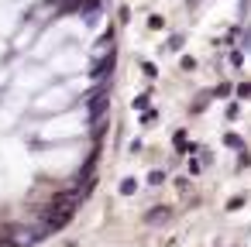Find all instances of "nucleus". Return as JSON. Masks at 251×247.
Instances as JSON below:
<instances>
[{
	"label": "nucleus",
	"instance_id": "1",
	"mask_svg": "<svg viewBox=\"0 0 251 247\" xmlns=\"http://www.w3.org/2000/svg\"><path fill=\"white\" fill-rule=\"evenodd\" d=\"M107 86H97L93 93H90V100H86V107H90V117H103L107 113Z\"/></svg>",
	"mask_w": 251,
	"mask_h": 247
},
{
	"label": "nucleus",
	"instance_id": "2",
	"mask_svg": "<svg viewBox=\"0 0 251 247\" xmlns=\"http://www.w3.org/2000/svg\"><path fill=\"white\" fill-rule=\"evenodd\" d=\"M114 62H117V55H114V52L100 55V59L93 62V69H90V79H107V76H110V69H114Z\"/></svg>",
	"mask_w": 251,
	"mask_h": 247
},
{
	"label": "nucleus",
	"instance_id": "3",
	"mask_svg": "<svg viewBox=\"0 0 251 247\" xmlns=\"http://www.w3.org/2000/svg\"><path fill=\"white\" fill-rule=\"evenodd\" d=\"M169 216H172V206H155V209H148V213H145V220H148V223H165Z\"/></svg>",
	"mask_w": 251,
	"mask_h": 247
},
{
	"label": "nucleus",
	"instance_id": "4",
	"mask_svg": "<svg viewBox=\"0 0 251 247\" xmlns=\"http://www.w3.org/2000/svg\"><path fill=\"white\" fill-rule=\"evenodd\" d=\"M182 45H186V38H182V35H172V38L165 42V48H169V52H179Z\"/></svg>",
	"mask_w": 251,
	"mask_h": 247
},
{
	"label": "nucleus",
	"instance_id": "5",
	"mask_svg": "<svg viewBox=\"0 0 251 247\" xmlns=\"http://www.w3.org/2000/svg\"><path fill=\"white\" fill-rule=\"evenodd\" d=\"M134 192H138V182L134 179H124L121 182V196H134Z\"/></svg>",
	"mask_w": 251,
	"mask_h": 247
},
{
	"label": "nucleus",
	"instance_id": "6",
	"mask_svg": "<svg viewBox=\"0 0 251 247\" xmlns=\"http://www.w3.org/2000/svg\"><path fill=\"white\" fill-rule=\"evenodd\" d=\"M162 182H165V172H151L148 175V185H162Z\"/></svg>",
	"mask_w": 251,
	"mask_h": 247
},
{
	"label": "nucleus",
	"instance_id": "7",
	"mask_svg": "<svg viewBox=\"0 0 251 247\" xmlns=\"http://www.w3.org/2000/svg\"><path fill=\"white\" fill-rule=\"evenodd\" d=\"M224 141H227V144H230V148H244V144H241V137H237V134H227V137H224Z\"/></svg>",
	"mask_w": 251,
	"mask_h": 247
},
{
	"label": "nucleus",
	"instance_id": "8",
	"mask_svg": "<svg viewBox=\"0 0 251 247\" xmlns=\"http://www.w3.org/2000/svg\"><path fill=\"white\" fill-rule=\"evenodd\" d=\"M148 28H151V31H158V28H162V18H158V14H155V18H148Z\"/></svg>",
	"mask_w": 251,
	"mask_h": 247
},
{
	"label": "nucleus",
	"instance_id": "9",
	"mask_svg": "<svg viewBox=\"0 0 251 247\" xmlns=\"http://www.w3.org/2000/svg\"><path fill=\"white\" fill-rule=\"evenodd\" d=\"M141 69H145V76H148V79H155V72H158V69H155V66H151V62H145V66H141Z\"/></svg>",
	"mask_w": 251,
	"mask_h": 247
},
{
	"label": "nucleus",
	"instance_id": "10",
	"mask_svg": "<svg viewBox=\"0 0 251 247\" xmlns=\"http://www.w3.org/2000/svg\"><path fill=\"white\" fill-rule=\"evenodd\" d=\"M244 48H248V52H251V28H248V31H244Z\"/></svg>",
	"mask_w": 251,
	"mask_h": 247
}]
</instances>
